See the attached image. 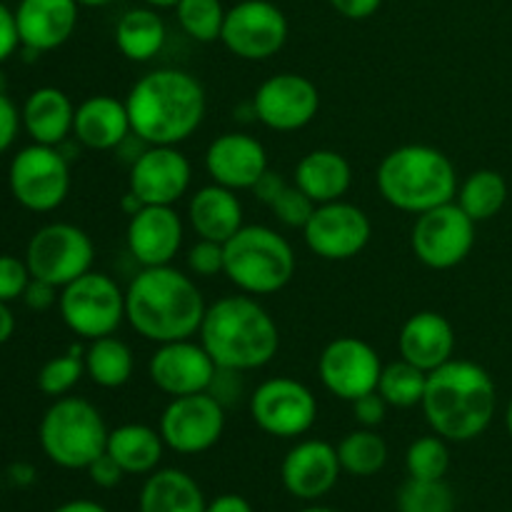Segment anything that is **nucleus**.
Segmentation results:
<instances>
[{"label": "nucleus", "instance_id": "obj_1", "mask_svg": "<svg viewBox=\"0 0 512 512\" xmlns=\"http://www.w3.org/2000/svg\"><path fill=\"white\" fill-rule=\"evenodd\" d=\"M133 135L145 145H180L203 125L208 98L195 75L158 68L138 78L125 98Z\"/></svg>", "mask_w": 512, "mask_h": 512}, {"label": "nucleus", "instance_id": "obj_2", "mask_svg": "<svg viewBox=\"0 0 512 512\" xmlns=\"http://www.w3.org/2000/svg\"><path fill=\"white\" fill-rule=\"evenodd\" d=\"M203 293L193 275L173 265L143 268L125 290V320L150 343H173L198 335L205 318Z\"/></svg>", "mask_w": 512, "mask_h": 512}, {"label": "nucleus", "instance_id": "obj_3", "mask_svg": "<svg viewBox=\"0 0 512 512\" xmlns=\"http://www.w3.org/2000/svg\"><path fill=\"white\" fill-rule=\"evenodd\" d=\"M420 408L435 435L448 443H468L493 423L498 390L483 365L453 358L428 373Z\"/></svg>", "mask_w": 512, "mask_h": 512}, {"label": "nucleus", "instance_id": "obj_4", "mask_svg": "<svg viewBox=\"0 0 512 512\" xmlns=\"http://www.w3.org/2000/svg\"><path fill=\"white\" fill-rule=\"evenodd\" d=\"M200 343L223 370L250 373L278 355L280 330L273 315L253 295H225L205 310Z\"/></svg>", "mask_w": 512, "mask_h": 512}, {"label": "nucleus", "instance_id": "obj_5", "mask_svg": "<svg viewBox=\"0 0 512 512\" xmlns=\"http://www.w3.org/2000/svg\"><path fill=\"white\" fill-rule=\"evenodd\" d=\"M380 195L403 213L420 215L458 195V173L443 150L425 143H408L390 150L375 173Z\"/></svg>", "mask_w": 512, "mask_h": 512}, {"label": "nucleus", "instance_id": "obj_6", "mask_svg": "<svg viewBox=\"0 0 512 512\" xmlns=\"http://www.w3.org/2000/svg\"><path fill=\"white\" fill-rule=\"evenodd\" d=\"M298 258L278 230L268 225H243L225 243V278L245 295L280 293L293 280Z\"/></svg>", "mask_w": 512, "mask_h": 512}, {"label": "nucleus", "instance_id": "obj_7", "mask_svg": "<svg viewBox=\"0 0 512 512\" xmlns=\"http://www.w3.org/2000/svg\"><path fill=\"white\" fill-rule=\"evenodd\" d=\"M108 425L90 400L65 395L53 400L38 425V440L50 463L65 470H88L108 448Z\"/></svg>", "mask_w": 512, "mask_h": 512}, {"label": "nucleus", "instance_id": "obj_8", "mask_svg": "<svg viewBox=\"0 0 512 512\" xmlns=\"http://www.w3.org/2000/svg\"><path fill=\"white\" fill-rule=\"evenodd\" d=\"M58 310L70 333L83 340L115 335L125 320V290L110 275L88 270L60 288Z\"/></svg>", "mask_w": 512, "mask_h": 512}, {"label": "nucleus", "instance_id": "obj_9", "mask_svg": "<svg viewBox=\"0 0 512 512\" xmlns=\"http://www.w3.org/2000/svg\"><path fill=\"white\" fill-rule=\"evenodd\" d=\"M8 185L15 203L30 213H53L68 200L70 163L53 145L30 143L13 155Z\"/></svg>", "mask_w": 512, "mask_h": 512}, {"label": "nucleus", "instance_id": "obj_10", "mask_svg": "<svg viewBox=\"0 0 512 512\" xmlns=\"http://www.w3.org/2000/svg\"><path fill=\"white\" fill-rule=\"evenodd\" d=\"M25 263L33 278L55 288L78 280L95 263L93 238L73 223H48L33 233L25 248Z\"/></svg>", "mask_w": 512, "mask_h": 512}, {"label": "nucleus", "instance_id": "obj_11", "mask_svg": "<svg viewBox=\"0 0 512 512\" xmlns=\"http://www.w3.org/2000/svg\"><path fill=\"white\" fill-rule=\"evenodd\" d=\"M475 225L478 223L455 200H450L415 218L410 248L425 268H458L473 253Z\"/></svg>", "mask_w": 512, "mask_h": 512}, {"label": "nucleus", "instance_id": "obj_12", "mask_svg": "<svg viewBox=\"0 0 512 512\" xmlns=\"http://www.w3.org/2000/svg\"><path fill=\"white\" fill-rule=\"evenodd\" d=\"M250 415L263 433L293 440L308 433L318 420V398L295 378H270L250 395Z\"/></svg>", "mask_w": 512, "mask_h": 512}, {"label": "nucleus", "instance_id": "obj_13", "mask_svg": "<svg viewBox=\"0 0 512 512\" xmlns=\"http://www.w3.org/2000/svg\"><path fill=\"white\" fill-rule=\"evenodd\" d=\"M290 25L283 10L270 0H240L225 13V48L240 60H270L288 43Z\"/></svg>", "mask_w": 512, "mask_h": 512}, {"label": "nucleus", "instance_id": "obj_14", "mask_svg": "<svg viewBox=\"0 0 512 512\" xmlns=\"http://www.w3.org/2000/svg\"><path fill=\"white\" fill-rule=\"evenodd\" d=\"M225 430V405L213 393L170 398L160 415L165 448L180 455H200L218 445Z\"/></svg>", "mask_w": 512, "mask_h": 512}, {"label": "nucleus", "instance_id": "obj_15", "mask_svg": "<svg viewBox=\"0 0 512 512\" xmlns=\"http://www.w3.org/2000/svg\"><path fill=\"white\" fill-rule=\"evenodd\" d=\"M303 238L313 255L330 263H343L368 248L373 238V223L358 205L348 200H333L313 210L308 225L303 228Z\"/></svg>", "mask_w": 512, "mask_h": 512}, {"label": "nucleus", "instance_id": "obj_16", "mask_svg": "<svg viewBox=\"0 0 512 512\" xmlns=\"http://www.w3.org/2000/svg\"><path fill=\"white\" fill-rule=\"evenodd\" d=\"M318 375L330 395L353 403L360 395L378 390L383 360L370 343L343 335L323 348L318 358Z\"/></svg>", "mask_w": 512, "mask_h": 512}, {"label": "nucleus", "instance_id": "obj_17", "mask_svg": "<svg viewBox=\"0 0 512 512\" xmlns=\"http://www.w3.org/2000/svg\"><path fill=\"white\" fill-rule=\"evenodd\" d=\"M320 110V90L298 73H278L258 85L253 95L255 120L275 133H295L315 120Z\"/></svg>", "mask_w": 512, "mask_h": 512}, {"label": "nucleus", "instance_id": "obj_18", "mask_svg": "<svg viewBox=\"0 0 512 512\" xmlns=\"http://www.w3.org/2000/svg\"><path fill=\"white\" fill-rule=\"evenodd\" d=\"M193 165L178 145H145L130 165L128 190L145 205H175L190 188Z\"/></svg>", "mask_w": 512, "mask_h": 512}, {"label": "nucleus", "instance_id": "obj_19", "mask_svg": "<svg viewBox=\"0 0 512 512\" xmlns=\"http://www.w3.org/2000/svg\"><path fill=\"white\" fill-rule=\"evenodd\" d=\"M215 373L218 365L213 363L203 343H195L193 338L158 345L148 360L150 383L170 398L208 393Z\"/></svg>", "mask_w": 512, "mask_h": 512}, {"label": "nucleus", "instance_id": "obj_20", "mask_svg": "<svg viewBox=\"0 0 512 512\" xmlns=\"http://www.w3.org/2000/svg\"><path fill=\"white\" fill-rule=\"evenodd\" d=\"M185 225L173 205H145L128 220V253L143 268L170 265L183 248Z\"/></svg>", "mask_w": 512, "mask_h": 512}, {"label": "nucleus", "instance_id": "obj_21", "mask_svg": "<svg viewBox=\"0 0 512 512\" xmlns=\"http://www.w3.org/2000/svg\"><path fill=\"white\" fill-rule=\"evenodd\" d=\"M205 170L210 180L230 190H250L268 170V153L258 138L248 133H223L205 150Z\"/></svg>", "mask_w": 512, "mask_h": 512}, {"label": "nucleus", "instance_id": "obj_22", "mask_svg": "<svg viewBox=\"0 0 512 512\" xmlns=\"http://www.w3.org/2000/svg\"><path fill=\"white\" fill-rule=\"evenodd\" d=\"M78 13V0H20L15 8L20 45L33 55L58 50L73 38Z\"/></svg>", "mask_w": 512, "mask_h": 512}, {"label": "nucleus", "instance_id": "obj_23", "mask_svg": "<svg viewBox=\"0 0 512 512\" xmlns=\"http://www.w3.org/2000/svg\"><path fill=\"white\" fill-rule=\"evenodd\" d=\"M340 458L338 448L325 440H303L288 450L280 468L285 490L298 500H320L338 483Z\"/></svg>", "mask_w": 512, "mask_h": 512}, {"label": "nucleus", "instance_id": "obj_24", "mask_svg": "<svg viewBox=\"0 0 512 512\" xmlns=\"http://www.w3.org/2000/svg\"><path fill=\"white\" fill-rule=\"evenodd\" d=\"M400 358L413 363L415 368L433 373L440 365L453 360L455 355V330L445 315L435 310H420L410 315L398 335Z\"/></svg>", "mask_w": 512, "mask_h": 512}, {"label": "nucleus", "instance_id": "obj_25", "mask_svg": "<svg viewBox=\"0 0 512 512\" xmlns=\"http://www.w3.org/2000/svg\"><path fill=\"white\" fill-rule=\"evenodd\" d=\"M133 133L125 100L115 95H90L75 108L73 138L88 150H115Z\"/></svg>", "mask_w": 512, "mask_h": 512}, {"label": "nucleus", "instance_id": "obj_26", "mask_svg": "<svg viewBox=\"0 0 512 512\" xmlns=\"http://www.w3.org/2000/svg\"><path fill=\"white\" fill-rule=\"evenodd\" d=\"M20 120L33 143L60 148L73 135L75 105L65 90L55 88V85H43L25 98L23 108H20Z\"/></svg>", "mask_w": 512, "mask_h": 512}, {"label": "nucleus", "instance_id": "obj_27", "mask_svg": "<svg viewBox=\"0 0 512 512\" xmlns=\"http://www.w3.org/2000/svg\"><path fill=\"white\" fill-rule=\"evenodd\" d=\"M188 223L198 238L228 243L243 228V203L238 193L218 183L195 190L188 203Z\"/></svg>", "mask_w": 512, "mask_h": 512}, {"label": "nucleus", "instance_id": "obj_28", "mask_svg": "<svg viewBox=\"0 0 512 512\" xmlns=\"http://www.w3.org/2000/svg\"><path fill=\"white\" fill-rule=\"evenodd\" d=\"M293 178V183L315 205H323L343 200V195L353 185V168H350L348 158L340 155L338 150L318 148L298 160Z\"/></svg>", "mask_w": 512, "mask_h": 512}, {"label": "nucleus", "instance_id": "obj_29", "mask_svg": "<svg viewBox=\"0 0 512 512\" xmlns=\"http://www.w3.org/2000/svg\"><path fill=\"white\" fill-rule=\"evenodd\" d=\"M165 440L160 430L143 423H125L108 433L105 453L123 468L125 475L155 473L163 460Z\"/></svg>", "mask_w": 512, "mask_h": 512}, {"label": "nucleus", "instance_id": "obj_30", "mask_svg": "<svg viewBox=\"0 0 512 512\" xmlns=\"http://www.w3.org/2000/svg\"><path fill=\"white\" fill-rule=\"evenodd\" d=\"M140 512H205L208 503L200 485L175 468L155 470L140 490Z\"/></svg>", "mask_w": 512, "mask_h": 512}, {"label": "nucleus", "instance_id": "obj_31", "mask_svg": "<svg viewBox=\"0 0 512 512\" xmlns=\"http://www.w3.org/2000/svg\"><path fill=\"white\" fill-rule=\"evenodd\" d=\"M165 40H168L165 20L150 5L125 10L115 25V45L133 63L153 60L165 48Z\"/></svg>", "mask_w": 512, "mask_h": 512}, {"label": "nucleus", "instance_id": "obj_32", "mask_svg": "<svg viewBox=\"0 0 512 512\" xmlns=\"http://www.w3.org/2000/svg\"><path fill=\"white\" fill-rule=\"evenodd\" d=\"M83 360H85V375H88L98 388L118 390L133 378V370H135L133 350H130V345L125 343V340L115 338V335H105V338L90 340Z\"/></svg>", "mask_w": 512, "mask_h": 512}, {"label": "nucleus", "instance_id": "obj_33", "mask_svg": "<svg viewBox=\"0 0 512 512\" xmlns=\"http://www.w3.org/2000/svg\"><path fill=\"white\" fill-rule=\"evenodd\" d=\"M455 203L475 223H485V220L495 218L505 208V203H508V183H505V178L498 170H475L458 185Z\"/></svg>", "mask_w": 512, "mask_h": 512}, {"label": "nucleus", "instance_id": "obj_34", "mask_svg": "<svg viewBox=\"0 0 512 512\" xmlns=\"http://www.w3.org/2000/svg\"><path fill=\"white\" fill-rule=\"evenodd\" d=\"M340 468L355 478H370L388 463V443L373 428H358L338 445Z\"/></svg>", "mask_w": 512, "mask_h": 512}, {"label": "nucleus", "instance_id": "obj_35", "mask_svg": "<svg viewBox=\"0 0 512 512\" xmlns=\"http://www.w3.org/2000/svg\"><path fill=\"white\" fill-rule=\"evenodd\" d=\"M425 385H428V373L415 368L408 360H395V363L383 365V375H380L378 393L383 395L385 403L390 408H415L423 403Z\"/></svg>", "mask_w": 512, "mask_h": 512}, {"label": "nucleus", "instance_id": "obj_36", "mask_svg": "<svg viewBox=\"0 0 512 512\" xmlns=\"http://www.w3.org/2000/svg\"><path fill=\"white\" fill-rule=\"evenodd\" d=\"M225 13L220 0H180L175 5V15L188 38L195 43H215L223 33Z\"/></svg>", "mask_w": 512, "mask_h": 512}, {"label": "nucleus", "instance_id": "obj_37", "mask_svg": "<svg viewBox=\"0 0 512 512\" xmlns=\"http://www.w3.org/2000/svg\"><path fill=\"white\" fill-rule=\"evenodd\" d=\"M405 468H408L410 478L443 480L450 468L448 440L435 433L413 440L405 453Z\"/></svg>", "mask_w": 512, "mask_h": 512}, {"label": "nucleus", "instance_id": "obj_38", "mask_svg": "<svg viewBox=\"0 0 512 512\" xmlns=\"http://www.w3.org/2000/svg\"><path fill=\"white\" fill-rule=\"evenodd\" d=\"M400 512H453V488L443 480L408 478L398 493Z\"/></svg>", "mask_w": 512, "mask_h": 512}, {"label": "nucleus", "instance_id": "obj_39", "mask_svg": "<svg viewBox=\"0 0 512 512\" xmlns=\"http://www.w3.org/2000/svg\"><path fill=\"white\" fill-rule=\"evenodd\" d=\"M83 350L70 348L65 355L58 358H50L48 363L40 368L38 373V390L48 398L58 400L70 395V390L80 383V378L85 375V360Z\"/></svg>", "mask_w": 512, "mask_h": 512}, {"label": "nucleus", "instance_id": "obj_40", "mask_svg": "<svg viewBox=\"0 0 512 512\" xmlns=\"http://www.w3.org/2000/svg\"><path fill=\"white\" fill-rule=\"evenodd\" d=\"M315 208H318V205H315L313 200H310L295 183L293 185L288 183V188H285L283 193L278 195V200L270 205V210H273V215L280 220V223L288 225V228H300V230L308 225L310 215H313Z\"/></svg>", "mask_w": 512, "mask_h": 512}, {"label": "nucleus", "instance_id": "obj_41", "mask_svg": "<svg viewBox=\"0 0 512 512\" xmlns=\"http://www.w3.org/2000/svg\"><path fill=\"white\" fill-rule=\"evenodd\" d=\"M188 270L198 278H215L225 273V245L215 240L198 238V243L188 250Z\"/></svg>", "mask_w": 512, "mask_h": 512}, {"label": "nucleus", "instance_id": "obj_42", "mask_svg": "<svg viewBox=\"0 0 512 512\" xmlns=\"http://www.w3.org/2000/svg\"><path fill=\"white\" fill-rule=\"evenodd\" d=\"M30 270L25 258H15V255H0V300L3 303H13V300L23 298L25 288L30 283Z\"/></svg>", "mask_w": 512, "mask_h": 512}, {"label": "nucleus", "instance_id": "obj_43", "mask_svg": "<svg viewBox=\"0 0 512 512\" xmlns=\"http://www.w3.org/2000/svg\"><path fill=\"white\" fill-rule=\"evenodd\" d=\"M350 405H353L355 423H358L360 428H373V430L378 428V425H383L385 415H388V408H390L378 390L360 395V398L353 400Z\"/></svg>", "mask_w": 512, "mask_h": 512}, {"label": "nucleus", "instance_id": "obj_44", "mask_svg": "<svg viewBox=\"0 0 512 512\" xmlns=\"http://www.w3.org/2000/svg\"><path fill=\"white\" fill-rule=\"evenodd\" d=\"M20 128H23V120H20V110L15 108L13 100L8 98L5 90H0V155L15 143Z\"/></svg>", "mask_w": 512, "mask_h": 512}, {"label": "nucleus", "instance_id": "obj_45", "mask_svg": "<svg viewBox=\"0 0 512 512\" xmlns=\"http://www.w3.org/2000/svg\"><path fill=\"white\" fill-rule=\"evenodd\" d=\"M58 298H60V288L45 283V280L30 278L28 288H25L23 298L20 300L25 303V308L35 310V313H45V310H50L53 305H58Z\"/></svg>", "mask_w": 512, "mask_h": 512}, {"label": "nucleus", "instance_id": "obj_46", "mask_svg": "<svg viewBox=\"0 0 512 512\" xmlns=\"http://www.w3.org/2000/svg\"><path fill=\"white\" fill-rule=\"evenodd\" d=\"M88 475H90V480L98 485V488L110 490V488H115V485H120V480H123L125 473L108 453H103L100 458H95L93 463L88 465Z\"/></svg>", "mask_w": 512, "mask_h": 512}, {"label": "nucleus", "instance_id": "obj_47", "mask_svg": "<svg viewBox=\"0 0 512 512\" xmlns=\"http://www.w3.org/2000/svg\"><path fill=\"white\" fill-rule=\"evenodd\" d=\"M20 48L18 25H15V10L0 0V65Z\"/></svg>", "mask_w": 512, "mask_h": 512}, {"label": "nucleus", "instance_id": "obj_48", "mask_svg": "<svg viewBox=\"0 0 512 512\" xmlns=\"http://www.w3.org/2000/svg\"><path fill=\"white\" fill-rule=\"evenodd\" d=\"M335 13L348 20H368L380 10L383 0H328Z\"/></svg>", "mask_w": 512, "mask_h": 512}, {"label": "nucleus", "instance_id": "obj_49", "mask_svg": "<svg viewBox=\"0 0 512 512\" xmlns=\"http://www.w3.org/2000/svg\"><path fill=\"white\" fill-rule=\"evenodd\" d=\"M285 188H288V183H285V180L280 178L278 173H273V170L268 168L263 175H260L258 183H255L253 188H250V193H253L255 198L260 200V203H265L270 208V205H273L275 200H278V195L283 193Z\"/></svg>", "mask_w": 512, "mask_h": 512}, {"label": "nucleus", "instance_id": "obj_50", "mask_svg": "<svg viewBox=\"0 0 512 512\" xmlns=\"http://www.w3.org/2000/svg\"><path fill=\"white\" fill-rule=\"evenodd\" d=\"M205 512H253V505H250L245 498H240V495L228 493L215 498L213 503H208Z\"/></svg>", "mask_w": 512, "mask_h": 512}, {"label": "nucleus", "instance_id": "obj_51", "mask_svg": "<svg viewBox=\"0 0 512 512\" xmlns=\"http://www.w3.org/2000/svg\"><path fill=\"white\" fill-rule=\"evenodd\" d=\"M15 333V315L10 310V303L0 300V345L8 343Z\"/></svg>", "mask_w": 512, "mask_h": 512}, {"label": "nucleus", "instance_id": "obj_52", "mask_svg": "<svg viewBox=\"0 0 512 512\" xmlns=\"http://www.w3.org/2000/svg\"><path fill=\"white\" fill-rule=\"evenodd\" d=\"M53 512H108L103 505L93 503V500H70V503L60 505Z\"/></svg>", "mask_w": 512, "mask_h": 512}, {"label": "nucleus", "instance_id": "obj_53", "mask_svg": "<svg viewBox=\"0 0 512 512\" xmlns=\"http://www.w3.org/2000/svg\"><path fill=\"white\" fill-rule=\"evenodd\" d=\"M143 208H145L143 200H140L135 193H130V190L123 195V198H120V210H123V213L128 215V218H130V215L138 213V210H143Z\"/></svg>", "mask_w": 512, "mask_h": 512}, {"label": "nucleus", "instance_id": "obj_54", "mask_svg": "<svg viewBox=\"0 0 512 512\" xmlns=\"http://www.w3.org/2000/svg\"><path fill=\"white\" fill-rule=\"evenodd\" d=\"M143 3L150 5V8H155V10H165V8H175L180 0H143Z\"/></svg>", "mask_w": 512, "mask_h": 512}, {"label": "nucleus", "instance_id": "obj_55", "mask_svg": "<svg viewBox=\"0 0 512 512\" xmlns=\"http://www.w3.org/2000/svg\"><path fill=\"white\" fill-rule=\"evenodd\" d=\"M78 3L85 5V8H103V5L115 3V0H78Z\"/></svg>", "mask_w": 512, "mask_h": 512}, {"label": "nucleus", "instance_id": "obj_56", "mask_svg": "<svg viewBox=\"0 0 512 512\" xmlns=\"http://www.w3.org/2000/svg\"><path fill=\"white\" fill-rule=\"evenodd\" d=\"M298 512H338V510L323 508V505H310V508H303V510H298Z\"/></svg>", "mask_w": 512, "mask_h": 512}, {"label": "nucleus", "instance_id": "obj_57", "mask_svg": "<svg viewBox=\"0 0 512 512\" xmlns=\"http://www.w3.org/2000/svg\"><path fill=\"white\" fill-rule=\"evenodd\" d=\"M505 425H508V433L512 435V398L508 403V413H505Z\"/></svg>", "mask_w": 512, "mask_h": 512}]
</instances>
